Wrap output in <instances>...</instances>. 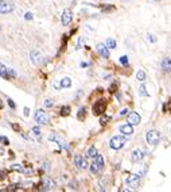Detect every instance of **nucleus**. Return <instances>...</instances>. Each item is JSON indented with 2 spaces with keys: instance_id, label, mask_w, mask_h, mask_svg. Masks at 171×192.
Listing matches in <instances>:
<instances>
[{
  "instance_id": "f257e3e1",
  "label": "nucleus",
  "mask_w": 171,
  "mask_h": 192,
  "mask_svg": "<svg viewBox=\"0 0 171 192\" xmlns=\"http://www.w3.org/2000/svg\"><path fill=\"white\" fill-rule=\"evenodd\" d=\"M161 138H162V135L158 130H150L146 134V139H147L148 145H151V146L158 145L159 141H161Z\"/></svg>"
},
{
  "instance_id": "f03ea898",
  "label": "nucleus",
  "mask_w": 171,
  "mask_h": 192,
  "mask_svg": "<svg viewBox=\"0 0 171 192\" xmlns=\"http://www.w3.org/2000/svg\"><path fill=\"white\" fill-rule=\"evenodd\" d=\"M125 142H127L125 137H123V135H115V137L111 138L109 146L112 147L113 150H119V149H121V147L125 145Z\"/></svg>"
},
{
  "instance_id": "7ed1b4c3",
  "label": "nucleus",
  "mask_w": 171,
  "mask_h": 192,
  "mask_svg": "<svg viewBox=\"0 0 171 192\" xmlns=\"http://www.w3.org/2000/svg\"><path fill=\"white\" fill-rule=\"evenodd\" d=\"M34 118H35V122L39 124H47L50 122V116L47 115V112L44 110H36Z\"/></svg>"
},
{
  "instance_id": "20e7f679",
  "label": "nucleus",
  "mask_w": 171,
  "mask_h": 192,
  "mask_svg": "<svg viewBox=\"0 0 171 192\" xmlns=\"http://www.w3.org/2000/svg\"><path fill=\"white\" fill-rule=\"evenodd\" d=\"M30 57H31V61H32V64H34V65H36V66L42 65L43 62H44V57H43L42 54L39 53L38 50H32L31 53H30Z\"/></svg>"
},
{
  "instance_id": "39448f33",
  "label": "nucleus",
  "mask_w": 171,
  "mask_h": 192,
  "mask_svg": "<svg viewBox=\"0 0 171 192\" xmlns=\"http://www.w3.org/2000/svg\"><path fill=\"white\" fill-rule=\"evenodd\" d=\"M14 11V4L7 0H0V14H11Z\"/></svg>"
},
{
  "instance_id": "423d86ee",
  "label": "nucleus",
  "mask_w": 171,
  "mask_h": 192,
  "mask_svg": "<svg viewBox=\"0 0 171 192\" xmlns=\"http://www.w3.org/2000/svg\"><path fill=\"white\" fill-rule=\"evenodd\" d=\"M127 184L131 190H136L140 185V176L139 175H132L127 179Z\"/></svg>"
},
{
  "instance_id": "0eeeda50",
  "label": "nucleus",
  "mask_w": 171,
  "mask_h": 192,
  "mask_svg": "<svg viewBox=\"0 0 171 192\" xmlns=\"http://www.w3.org/2000/svg\"><path fill=\"white\" fill-rule=\"evenodd\" d=\"M73 20V12L72 10H65L62 14V24L64 26H69Z\"/></svg>"
},
{
  "instance_id": "6e6552de",
  "label": "nucleus",
  "mask_w": 171,
  "mask_h": 192,
  "mask_svg": "<svg viewBox=\"0 0 171 192\" xmlns=\"http://www.w3.org/2000/svg\"><path fill=\"white\" fill-rule=\"evenodd\" d=\"M119 130H120V133H121L123 135H127V137H129V135L133 134V126H132L131 123L121 124V126L119 127Z\"/></svg>"
},
{
  "instance_id": "1a4fd4ad",
  "label": "nucleus",
  "mask_w": 171,
  "mask_h": 192,
  "mask_svg": "<svg viewBox=\"0 0 171 192\" xmlns=\"http://www.w3.org/2000/svg\"><path fill=\"white\" fill-rule=\"evenodd\" d=\"M105 102L101 100V102H97L93 107V114H96V115H101V114L105 111Z\"/></svg>"
},
{
  "instance_id": "9d476101",
  "label": "nucleus",
  "mask_w": 171,
  "mask_h": 192,
  "mask_svg": "<svg viewBox=\"0 0 171 192\" xmlns=\"http://www.w3.org/2000/svg\"><path fill=\"white\" fill-rule=\"evenodd\" d=\"M74 164H76V167L80 168V169L88 168V162H86V160H85L82 156H76V157H74Z\"/></svg>"
},
{
  "instance_id": "9b49d317",
  "label": "nucleus",
  "mask_w": 171,
  "mask_h": 192,
  "mask_svg": "<svg viewBox=\"0 0 171 192\" xmlns=\"http://www.w3.org/2000/svg\"><path fill=\"white\" fill-rule=\"evenodd\" d=\"M140 119L142 118H140V115L137 112H131L128 115V123H131L132 126H137L140 123Z\"/></svg>"
},
{
  "instance_id": "f8f14e48",
  "label": "nucleus",
  "mask_w": 171,
  "mask_h": 192,
  "mask_svg": "<svg viewBox=\"0 0 171 192\" xmlns=\"http://www.w3.org/2000/svg\"><path fill=\"white\" fill-rule=\"evenodd\" d=\"M143 157H144V153H143L140 149L133 150L132 154H131V160H132L133 162H139V161H142V160H143Z\"/></svg>"
},
{
  "instance_id": "ddd939ff",
  "label": "nucleus",
  "mask_w": 171,
  "mask_h": 192,
  "mask_svg": "<svg viewBox=\"0 0 171 192\" xmlns=\"http://www.w3.org/2000/svg\"><path fill=\"white\" fill-rule=\"evenodd\" d=\"M54 187H55V183H54V180L50 179V177H46V179L43 180V187H42L43 191H51Z\"/></svg>"
},
{
  "instance_id": "4468645a",
  "label": "nucleus",
  "mask_w": 171,
  "mask_h": 192,
  "mask_svg": "<svg viewBox=\"0 0 171 192\" xmlns=\"http://www.w3.org/2000/svg\"><path fill=\"white\" fill-rule=\"evenodd\" d=\"M49 139L50 141H54V142H57V143H59V146L62 147V149H65V150H69V145L66 143L65 141H62L59 137H55V135H50L49 137Z\"/></svg>"
},
{
  "instance_id": "2eb2a0df",
  "label": "nucleus",
  "mask_w": 171,
  "mask_h": 192,
  "mask_svg": "<svg viewBox=\"0 0 171 192\" xmlns=\"http://www.w3.org/2000/svg\"><path fill=\"white\" fill-rule=\"evenodd\" d=\"M97 51L104 58H108L109 57V49H108L106 45H102V43H100V45H97Z\"/></svg>"
},
{
  "instance_id": "dca6fc26",
  "label": "nucleus",
  "mask_w": 171,
  "mask_h": 192,
  "mask_svg": "<svg viewBox=\"0 0 171 192\" xmlns=\"http://www.w3.org/2000/svg\"><path fill=\"white\" fill-rule=\"evenodd\" d=\"M162 69L165 72H171V58L170 57L163 58V61H162Z\"/></svg>"
},
{
  "instance_id": "f3484780",
  "label": "nucleus",
  "mask_w": 171,
  "mask_h": 192,
  "mask_svg": "<svg viewBox=\"0 0 171 192\" xmlns=\"http://www.w3.org/2000/svg\"><path fill=\"white\" fill-rule=\"evenodd\" d=\"M0 77H3V79L6 80H10V72H8V68H6L4 65L0 64Z\"/></svg>"
},
{
  "instance_id": "a211bd4d",
  "label": "nucleus",
  "mask_w": 171,
  "mask_h": 192,
  "mask_svg": "<svg viewBox=\"0 0 171 192\" xmlns=\"http://www.w3.org/2000/svg\"><path fill=\"white\" fill-rule=\"evenodd\" d=\"M93 162H96V164L98 165V168L100 169H102L104 168V157L101 156V154H97V156L94 157V161Z\"/></svg>"
},
{
  "instance_id": "6ab92c4d",
  "label": "nucleus",
  "mask_w": 171,
  "mask_h": 192,
  "mask_svg": "<svg viewBox=\"0 0 171 192\" xmlns=\"http://www.w3.org/2000/svg\"><path fill=\"white\" fill-rule=\"evenodd\" d=\"M61 85H62V88H69L72 85V79H70V77H64V79L61 80Z\"/></svg>"
},
{
  "instance_id": "aec40b11",
  "label": "nucleus",
  "mask_w": 171,
  "mask_h": 192,
  "mask_svg": "<svg viewBox=\"0 0 171 192\" xmlns=\"http://www.w3.org/2000/svg\"><path fill=\"white\" fill-rule=\"evenodd\" d=\"M146 77H147V76H146V72H144L143 69H140V71L136 73V79L139 80V81H142V83H143L144 80H146Z\"/></svg>"
},
{
  "instance_id": "412c9836",
  "label": "nucleus",
  "mask_w": 171,
  "mask_h": 192,
  "mask_svg": "<svg viewBox=\"0 0 171 192\" xmlns=\"http://www.w3.org/2000/svg\"><path fill=\"white\" fill-rule=\"evenodd\" d=\"M105 45L108 46V49H115V47H116V41H115L113 38H108Z\"/></svg>"
},
{
  "instance_id": "4be33fe9",
  "label": "nucleus",
  "mask_w": 171,
  "mask_h": 192,
  "mask_svg": "<svg viewBox=\"0 0 171 192\" xmlns=\"http://www.w3.org/2000/svg\"><path fill=\"white\" fill-rule=\"evenodd\" d=\"M97 149H96L94 146H92V147H89L88 149V157H92V158H94L96 156H97Z\"/></svg>"
},
{
  "instance_id": "5701e85b",
  "label": "nucleus",
  "mask_w": 171,
  "mask_h": 192,
  "mask_svg": "<svg viewBox=\"0 0 171 192\" xmlns=\"http://www.w3.org/2000/svg\"><path fill=\"white\" fill-rule=\"evenodd\" d=\"M85 114H86V108H85V107H81V108H80V112L77 114V118H78L80 120H82L84 118H85Z\"/></svg>"
},
{
  "instance_id": "b1692460",
  "label": "nucleus",
  "mask_w": 171,
  "mask_h": 192,
  "mask_svg": "<svg viewBox=\"0 0 171 192\" xmlns=\"http://www.w3.org/2000/svg\"><path fill=\"white\" fill-rule=\"evenodd\" d=\"M32 133H34V135L36 137V138L39 139H42V133H40V130H39V127H32Z\"/></svg>"
},
{
  "instance_id": "393cba45",
  "label": "nucleus",
  "mask_w": 171,
  "mask_h": 192,
  "mask_svg": "<svg viewBox=\"0 0 171 192\" xmlns=\"http://www.w3.org/2000/svg\"><path fill=\"white\" fill-rule=\"evenodd\" d=\"M101 169L98 168V165L96 164V162H92V165H90V172L92 173H97V172H100Z\"/></svg>"
},
{
  "instance_id": "a878e982",
  "label": "nucleus",
  "mask_w": 171,
  "mask_h": 192,
  "mask_svg": "<svg viewBox=\"0 0 171 192\" xmlns=\"http://www.w3.org/2000/svg\"><path fill=\"white\" fill-rule=\"evenodd\" d=\"M69 114H70V107H68V106L62 107V110H61V115H62V116H66V115H69Z\"/></svg>"
},
{
  "instance_id": "bb28decb",
  "label": "nucleus",
  "mask_w": 171,
  "mask_h": 192,
  "mask_svg": "<svg viewBox=\"0 0 171 192\" xmlns=\"http://www.w3.org/2000/svg\"><path fill=\"white\" fill-rule=\"evenodd\" d=\"M54 106V100L53 99H47V100H44V107H47V108H50V107Z\"/></svg>"
},
{
  "instance_id": "cd10ccee",
  "label": "nucleus",
  "mask_w": 171,
  "mask_h": 192,
  "mask_svg": "<svg viewBox=\"0 0 171 192\" xmlns=\"http://www.w3.org/2000/svg\"><path fill=\"white\" fill-rule=\"evenodd\" d=\"M120 64L124 65V66H128V57H127V56L120 57Z\"/></svg>"
},
{
  "instance_id": "c85d7f7f",
  "label": "nucleus",
  "mask_w": 171,
  "mask_h": 192,
  "mask_svg": "<svg viewBox=\"0 0 171 192\" xmlns=\"http://www.w3.org/2000/svg\"><path fill=\"white\" fill-rule=\"evenodd\" d=\"M12 169H14V171H18V172H22V171H23L22 165H19V164H14V165H12Z\"/></svg>"
},
{
  "instance_id": "c756f323",
  "label": "nucleus",
  "mask_w": 171,
  "mask_h": 192,
  "mask_svg": "<svg viewBox=\"0 0 171 192\" xmlns=\"http://www.w3.org/2000/svg\"><path fill=\"white\" fill-rule=\"evenodd\" d=\"M140 95H142V96H148V92L146 91V87H144V85H142V87H140Z\"/></svg>"
},
{
  "instance_id": "7c9ffc66",
  "label": "nucleus",
  "mask_w": 171,
  "mask_h": 192,
  "mask_svg": "<svg viewBox=\"0 0 171 192\" xmlns=\"http://www.w3.org/2000/svg\"><path fill=\"white\" fill-rule=\"evenodd\" d=\"M109 119H111L109 116H101V118H100V123H101V124H105Z\"/></svg>"
},
{
  "instance_id": "2f4dec72",
  "label": "nucleus",
  "mask_w": 171,
  "mask_h": 192,
  "mask_svg": "<svg viewBox=\"0 0 171 192\" xmlns=\"http://www.w3.org/2000/svg\"><path fill=\"white\" fill-rule=\"evenodd\" d=\"M0 142L4 143V145H8V143H10V141H8V138H7V137H0Z\"/></svg>"
},
{
  "instance_id": "473e14b6",
  "label": "nucleus",
  "mask_w": 171,
  "mask_h": 192,
  "mask_svg": "<svg viewBox=\"0 0 171 192\" xmlns=\"http://www.w3.org/2000/svg\"><path fill=\"white\" fill-rule=\"evenodd\" d=\"M147 38H148V41H150V42H156V37L152 35V34H148Z\"/></svg>"
},
{
  "instance_id": "72a5a7b5",
  "label": "nucleus",
  "mask_w": 171,
  "mask_h": 192,
  "mask_svg": "<svg viewBox=\"0 0 171 192\" xmlns=\"http://www.w3.org/2000/svg\"><path fill=\"white\" fill-rule=\"evenodd\" d=\"M82 45H84V38H81L80 42L77 43V49H82Z\"/></svg>"
},
{
  "instance_id": "f704fd0d",
  "label": "nucleus",
  "mask_w": 171,
  "mask_h": 192,
  "mask_svg": "<svg viewBox=\"0 0 171 192\" xmlns=\"http://www.w3.org/2000/svg\"><path fill=\"white\" fill-rule=\"evenodd\" d=\"M127 114H128V108H123L120 111V116H124V115H127Z\"/></svg>"
},
{
  "instance_id": "c9c22d12",
  "label": "nucleus",
  "mask_w": 171,
  "mask_h": 192,
  "mask_svg": "<svg viewBox=\"0 0 171 192\" xmlns=\"http://www.w3.org/2000/svg\"><path fill=\"white\" fill-rule=\"evenodd\" d=\"M54 88H55V89H62V85H61V81H59V83H54Z\"/></svg>"
},
{
  "instance_id": "e433bc0d",
  "label": "nucleus",
  "mask_w": 171,
  "mask_h": 192,
  "mask_svg": "<svg viewBox=\"0 0 171 192\" xmlns=\"http://www.w3.org/2000/svg\"><path fill=\"white\" fill-rule=\"evenodd\" d=\"M7 102H8V106L11 107V108H14V110H15V107H16V106H15V103H14L12 100H11V99H8Z\"/></svg>"
},
{
  "instance_id": "4c0bfd02",
  "label": "nucleus",
  "mask_w": 171,
  "mask_h": 192,
  "mask_svg": "<svg viewBox=\"0 0 171 192\" xmlns=\"http://www.w3.org/2000/svg\"><path fill=\"white\" fill-rule=\"evenodd\" d=\"M24 18H26L27 20H31V19H32V14H31V12H27V14L24 15Z\"/></svg>"
},
{
  "instance_id": "58836bf2",
  "label": "nucleus",
  "mask_w": 171,
  "mask_h": 192,
  "mask_svg": "<svg viewBox=\"0 0 171 192\" xmlns=\"http://www.w3.org/2000/svg\"><path fill=\"white\" fill-rule=\"evenodd\" d=\"M28 111H30V110H28V107H26V108H24V116H28Z\"/></svg>"
},
{
  "instance_id": "ea45409f",
  "label": "nucleus",
  "mask_w": 171,
  "mask_h": 192,
  "mask_svg": "<svg viewBox=\"0 0 171 192\" xmlns=\"http://www.w3.org/2000/svg\"><path fill=\"white\" fill-rule=\"evenodd\" d=\"M4 176H6V172L0 171V179H4Z\"/></svg>"
},
{
  "instance_id": "a19ab883",
  "label": "nucleus",
  "mask_w": 171,
  "mask_h": 192,
  "mask_svg": "<svg viewBox=\"0 0 171 192\" xmlns=\"http://www.w3.org/2000/svg\"><path fill=\"white\" fill-rule=\"evenodd\" d=\"M4 154V149H3V146H0V156H3Z\"/></svg>"
},
{
  "instance_id": "79ce46f5",
  "label": "nucleus",
  "mask_w": 171,
  "mask_h": 192,
  "mask_svg": "<svg viewBox=\"0 0 171 192\" xmlns=\"http://www.w3.org/2000/svg\"><path fill=\"white\" fill-rule=\"evenodd\" d=\"M43 168H44V169H47V171L50 169V168H49V164H43Z\"/></svg>"
},
{
  "instance_id": "37998d69",
  "label": "nucleus",
  "mask_w": 171,
  "mask_h": 192,
  "mask_svg": "<svg viewBox=\"0 0 171 192\" xmlns=\"http://www.w3.org/2000/svg\"><path fill=\"white\" fill-rule=\"evenodd\" d=\"M121 2H129V0H121Z\"/></svg>"
},
{
  "instance_id": "c03bdc74",
  "label": "nucleus",
  "mask_w": 171,
  "mask_h": 192,
  "mask_svg": "<svg viewBox=\"0 0 171 192\" xmlns=\"http://www.w3.org/2000/svg\"><path fill=\"white\" fill-rule=\"evenodd\" d=\"M0 108H2V102H0Z\"/></svg>"
},
{
  "instance_id": "a18cd8bd",
  "label": "nucleus",
  "mask_w": 171,
  "mask_h": 192,
  "mask_svg": "<svg viewBox=\"0 0 171 192\" xmlns=\"http://www.w3.org/2000/svg\"><path fill=\"white\" fill-rule=\"evenodd\" d=\"M156 2H159V0H156Z\"/></svg>"
}]
</instances>
